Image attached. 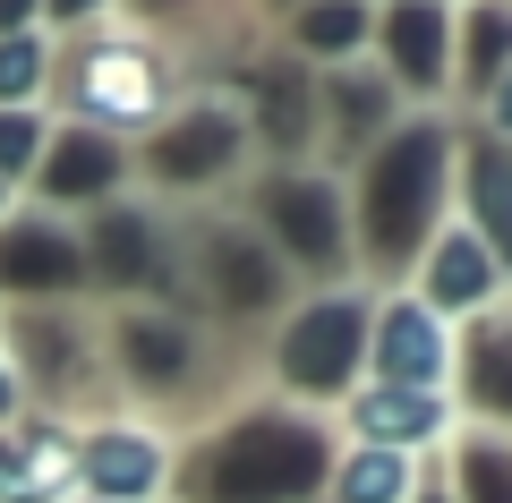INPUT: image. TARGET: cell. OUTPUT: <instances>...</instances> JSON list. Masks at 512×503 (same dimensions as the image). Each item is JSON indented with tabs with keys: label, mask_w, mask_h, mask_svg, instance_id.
Here are the masks:
<instances>
[{
	"label": "cell",
	"mask_w": 512,
	"mask_h": 503,
	"mask_svg": "<svg viewBox=\"0 0 512 503\" xmlns=\"http://www.w3.org/2000/svg\"><path fill=\"white\" fill-rule=\"evenodd\" d=\"M180 316L214 324H274L291 307V265L265 248L248 214H171V299Z\"/></svg>",
	"instance_id": "cell-5"
},
{
	"label": "cell",
	"mask_w": 512,
	"mask_h": 503,
	"mask_svg": "<svg viewBox=\"0 0 512 503\" xmlns=\"http://www.w3.org/2000/svg\"><path fill=\"white\" fill-rule=\"evenodd\" d=\"M9 214H18V188H9V180H0V222H9Z\"/></svg>",
	"instance_id": "cell-32"
},
{
	"label": "cell",
	"mask_w": 512,
	"mask_h": 503,
	"mask_svg": "<svg viewBox=\"0 0 512 503\" xmlns=\"http://www.w3.org/2000/svg\"><path fill=\"white\" fill-rule=\"evenodd\" d=\"M86 299V248L69 214L18 205L0 222V307H69Z\"/></svg>",
	"instance_id": "cell-13"
},
{
	"label": "cell",
	"mask_w": 512,
	"mask_h": 503,
	"mask_svg": "<svg viewBox=\"0 0 512 503\" xmlns=\"http://www.w3.org/2000/svg\"><path fill=\"white\" fill-rule=\"evenodd\" d=\"M512 69V0H453V94L478 103Z\"/></svg>",
	"instance_id": "cell-23"
},
{
	"label": "cell",
	"mask_w": 512,
	"mask_h": 503,
	"mask_svg": "<svg viewBox=\"0 0 512 503\" xmlns=\"http://www.w3.org/2000/svg\"><path fill=\"white\" fill-rule=\"evenodd\" d=\"M367 316H376V290L367 282H325L299 290L274 324H265V350H256V393L299 401V410H342L367 376Z\"/></svg>",
	"instance_id": "cell-4"
},
{
	"label": "cell",
	"mask_w": 512,
	"mask_h": 503,
	"mask_svg": "<svg viewBox=\"0 0 512 503\" xmlns=\"http://www.w3.org/2000/svg\"><path fill=\"white\" fill-rule=\"evenodd\" d=\"M333 427H342V444H384V452L427 461V452H444L461 435V410H453V393H419V384L359 376V393L333 410Z\"/></svg>",
	"instance_id": "cell-17"
},
{
	"label": "cell",
	"mask_w": 512,
	"mask_h": 503,
	"mask_svg": "<svg viewBox=\"0 0 512 503\" xmlns=\"http://www.w3.org/2000/svg\"><path fill=\"white\" fill-rule=\"evenodd\" d=\"M52 60H60V35H43V26L0 35V111H43L52 103Z\"/></svg>",
	"instance_id": "cell-26"
},
{
	"label": "cell",
	"mask_w": 512,
	"mask_h": 503,
	"mask_svg": "<svg viewBox=\"0 0 512 503\" xmlns=\"http://www.w3.org/2000/svg\"><path fill=\"white\" fill-rule=\"evenodd\" d=\"M333 452H342V427L325 410L248 393L180 427L171 503H316L333 478Z\"/></svg>",
	"instance_id": "cell-1"
},
{
	"label": "cell",
	"mask_w": 512,
	"mask_h": 503,
	"mask_svg": "<svg viewBox=\"0 0 512 503\" xmlns=\"http://www.w3.org/2000/svg\"><path fill=\"white\" fill-rule=\"evenodd\" d=\"M453 222H470V231L512 265V154L487 145L478 128L461 137V154H453Z\"/></svg>",
	"instance_id": "cell-21"
},
{
	"label": "cell",
	"mask_w": 512,
	"mask_h": 503,
	"mask_svg": "<svg viewBox=\"0 0 512 503\" xmlns=\"http://www.w3.org/2000/svg\"><path fill=\"white\" fill-rule=\"evenodd\" d=\"M35 205L43 214H94V205H120L137 188V154L103 128H77V120H52L43 137V162H35Z\"/></svg>",
	"instance_id": "cell-16"
},
{
	"label": "cell",
	"mask_w": 512,
	"mask_h": 503,
	"mask_svg": "<svg viewBox=\"0 0 512 503\" xmlns=\"http://www.w3.org/2000/svg\"><path fill=\"white\" fill-rule=\"evenodd\" d=\"M0 350L26 376V401L52 410V418H69V410H86V401L111 393V376L94 367L103 333L86 324V299H69V307H0Z\"/></svg>",
	"instance_id": "cell-9"
},
{
	"label": "cell",
	"mask_w": 512,
	"mask_h": 503,
	"mask_svg": "<svg viewBox=\"0 0 512 503\" xmlns=\"http://www.w3.org/2000/svg\"><path fill=\"white\" fill-rule=\"evenodd\" d=\"M188 86H197L188 52H171L163 35H146V26L103 18V26H86V35H60L52 103H43V111L137 145V137H154V128L188 103Z\"/></svg>",
	"instance_id": "cell-3"
},
{
	"label": "cell",
	"mask_w": 512,
	"mask_h": 503,
	"mask_svg": "<svg viewBox=\"0 0 512 503\" xmlns=\"http://www.w3.org/2000/svg\"><path fill=\"white\" fill-rule=\"evenodd\" d=\"M103 376L120 384L128 401H146V418H171V410H197L205 418V401H214V342H205V324L197 316H180V307H154V299H137V307H111L103 316ZM188 418V427H197ZM180 427V418H171Z\"/></svg>",
	"instance_id": "cell-7"
},
{
	"label": "cell",
	"mask_w": 512,
	"mask_h": 503,
	"mask_svg": "<svg viewBox=\"0 0 512 503\" xmlns=\"http://www.w3.org/2000/svg\"><path fill=\"white\" fill-rule=\"evenodd\" d=\"M453 410L512 435V299L461 324V342H453Z\"/></svg>",
	"instance_id": "cell-20"
},
{
	"label": "cell",
	"mask_w": 512,
	"mask_h": 503,
	"mask_svg": "<svg viewBox=\"0 0 512 503\" xmlns=\"http://www.w3.org/2000/svg\"><path fill=\"white\" fill-rule=\"evenodd\" d=\"M137 154V188H146L154 205H188L197 214L205 197H222V188L248 180V111H239L231 86H214V77H197L188 86V103L171 111L154 137L128 145Z\"/></svg>",
	"instance_id": "cell-6"
},
{
	"label": "cell",
	"mask_w": 512,
	"mask_h": 503,
	"mask_svg": "<svg viewBox=\"0 0 512 503\" xmlns=\"http://www.w3.org/2000/svg\"><path fill=\"white\" fill-rule=\"evenodd\" d=\"M453 342L461 324H444L419 290H376L367 316V376L376 384H419V393H453Z\"/></svg>",
	"instance_id": "cell-15"
},
{
	"label": "cell",
	"mask_w": 512,
	"mask_h": 503,
	"mask_svg": "<svg viewBox=\"0 0 512 503\" xmlns=\"http://www.w3.org/2000/svg\"><path fill=\"white\" fill-rule=\"evenodd\" d=\"M444 495L453 503H512V435L504 427H461L444 444Z\"/></svg>",
	"instance_id": "cell-25"
},
{
	"label": "cell",
	"mask_w": 512,
	"mask_h": 503,
	"mask_svg": "<svg viewBox=\"0 0 512 503\" xmlns=\"http://www.w3.org/2000/svg\"><path fill=\"white\" fill-rule=\"evenodd\" d=\"M453 111H410L376 154L350 171V273L367 290H402L419 248L453 222Z\"/></svg>",
	"instance_id": "cell-2"
},
{
	"label": "cell",
	"mask_w": 512,
	"mask_h": 503,
	"mask_svg": "<svg viewBox=\"0 0 512 503\" xmlns=\"http://www.w3.org/2000/svg\"><path fill=\"white\" fill-rule=\"evenodd\" d=\"M0 503H77L69 418L26 410L18 427H0Z\"/></svg>",
	"instance_id": "cell-19"
},
{
	"label": "cell",
	"mask_w": 512,
	"mask_h": 503,
	"mask_svg": "<svg viewBox=\"0 0 512 503\" xmlns=\"http://www.w3.org/2000/svg\"><path fill=\"white\" fill-rule=\"evenodd\" d=\"M214 86L239 94V111H248V145L265 162H308L316 154V69L291 52H248L231 77H214Z\"/></svg>",
	"instance_id": "cell-12"
},
{
	"label": "cell",
	"mask_w": 512,
	"mask_h": 503,
	"mask_svg": "<svg viewBox=\"0 0 512 503\" xmlns=\"http://www.w3.org/2000/svg\"><path fill=\"white\" fill-rule=\"evenodd\" d=\"M367 43H376V9H359V0H299L291 18H282V52L308 60V69L367 60Z\"/></svg>",
	"instance_id": "cell-22"
},
{
	"label": "cell",
	"mask_w": 512,
	"mask_h": 503,
	"mask_svg": "<svg viewBox=\"0 0 512 503\" xmlns=\"http://www.w3.org/2000/svg\"><path fill=\"white\" fill-rule=\"evenodd\" d=\"M239 188H248V222L265 231V248L291 273H308L316 290L359 282L350 273V188L333 180L325 162H265Z\"/></svg>",
	"instance_id": "cell-8"
},
{
	"label": "cell",
	"mask_w": 512,
	"mask_h": 503,
	"mask_svg": "<svg viewBox=\"0 0 512 503\" xmlns=\"http://www.w3.org/2000/svg\"><path fill=\"white\" fill-rule=\"evenodd\" d=\"M77 444V503H171L180 427L146 410H86L69 418Z\"/></svg>",
	"instance_id": "cell-10"
},
{
	"label": "cell",
	"mask_w": 512,
	"mask_h": 503,
	"mask_svg": "<svg viewBox=\"0 0 512 503\" xmlns=\"http://www.w3.org/2000/svg\"><path fill=\"white\" fill-rule=\"evenodd\" d=\"M26 26H43V0H0V35H26Z\"/></svg>",
	"instance_id": "cell-30"
},
{
	"label": "cell",
	"mask_w": 512,
	"mask_h": 503,
	"mask_svg": "<svg viewBox=\"0 0 512 503\" xmlns=\"http://www.w3.org/2000/svg\"><path fill=\"white\" fill-rule=\"evenodd\" d=\"M367 60L402 86L410 111H444L453 103V0H384Z\"/></svg>",
	"instance_id": "cell-14"
},
{
	"label": "cell",
	"mask_w": 512,
	"mask_h": 503,
	"mask_svg": "<svg viewBox=\"0 0 512 503\" xmlns=\"http://www.w3.org/2000/svg\"><path fill=\"white\" fill-rule=\"evenodd\" d=\"M103 18H120V0H43V35H86Z\"/></svg>",
	"instance_id": "cell-28"
},
{
	"label": "cell",
	"mask_w": 512,
	"mask_h": 503,
	"mask_svg": "<svg viewBox=\"0 0 512 503\" xmlns=\"http://www.w3.org/2000/svg\"><path fill=\"white\" fill-rule=\"evenodd\" d=\"M43 137H52V111H0V180H9V188L35 180Z\"/></svg>",
	"instance_id": "cell-27"
},
{
	"label": "cell",
	"mask_w": 512,
	"mask_h": 503,
	"mask_svg": "<svg viewBox=\"0 0 512 503\" xmlns=\"http://www.w3.org/2000/svg\"><path fill=\"white\" fill-rule=\"evenodd\" d=\"M77 248H86V299H111V307L171 299V205L154 197L94 205L77 222Z\"/></svg>",
	"instance_id": "cell-11"
},
{
	"label": "cell",
	"mask_w": 512,
	"mask_h": 503,
	"mask_svg": "<svg viewBox=\"0 0 512 503\" xmlns=\"http://www.w3.org/2000/svg\"><path fill=\"white\" fill-rule=\"evenodd\" d=\"M359 9H384V0H359Z\"/></svg>",
	"instance_id": "cell-33"
},
{
	"label": "cell",
	"mask_w": 512,
	"mask_h": 503,
	"mask_svg": "<svg viewBox=\"0 0 512 503\" xmlns=\"http://www.w3.org/2000/svg\"><path fill=\"white\" fill-rule=\"evenodd\" d=\"M410 290H419L444 324H470V316H487V307L512 299V265L470 231V222H444L419 248V265H410Z\"/></svg>",
	"instance_id": "cell-18"
},
{
	"label": "cell",
	"mask_w": 512,
	"mask_h": 503,
	"mask_svg": "<svg viewBox=\"0 0 512 503\" xmlns=\"http://www.w3.org/2000/svg\"><path fill=\"white\" fill-rule=\"evenodd\" d=\"M299 0H256V18H291Z\"/></svg>",
	"instance_id": "cell-31"
},
{
	"label": "cell",
	"mask_w": 512,
	"mask_h": 503,
	"mask_svg": "<svg viewBox=\"0 0 512 503\" xmlns=\"http://www.w3.org/2000/svg\"><path fill=\"white\" fill-rule=\"evenodd\" d=\"M26 410H35V401H26V376L9 367V350H0V427H18Z\"/></svg>",
	"instance_id": "cell-29"
},
{
	"label": "cell",
	"mask_w": 512,
	"mask_h": 503,
	"mask_svg": "<svg viewBox=\"0 0 512 503\" xmlns=\"http://www.w3.org/2000/svg\"><path fill=\"white\" fill-rule=\"evenodd\" d=\"M410 495H419V461L410 452H384V444H342L333 452L325 503H410Z\"/></svg>",
	"instance_id": "cell-24"
}]
</instances>
